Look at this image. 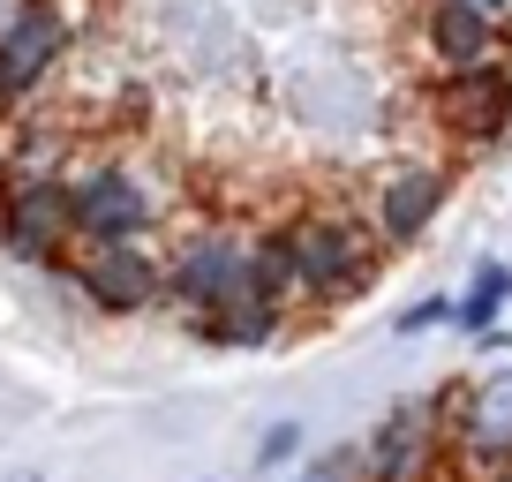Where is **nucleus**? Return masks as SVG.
Instances as JSON below:
<instances>
[{
    "instance_id": "obj_1",
    "label": "nucleus",
    "mask_w": 512,
    "mask_h": 482,
    "mask_svg": "<svg viewBox=\"0 0 512 482\" xmlns=\"http://www.w3.org/2000/svg\"><path fill=\"white\" fill-rule=\"evenodd\" d=\"M279 241H287L294 279H302L309 302H354V294L377 279V249H384V241H369L362 226L339 219V211H309V219H294Z\"/></svg>"
},
{
    "instance_id": "obj_2",
    "label": "nucleus",
    "mask_w": 512,
    "mask_h": 482,
    "mask_svg": "<svg viewBox=\"0 0 512 482\" xmlns=\"http://www.w3.org/2000/svg\"><path fill=\"white\" fill-rule=\"evenodd\" d=\"M166 294H174L181 309H196V324L234 309V302H249L256 294V241L219 234V226H211V234H189L174 249V264H166Z\"/></svg>"
},
{
    "instance_id": "obj_3",
    "label": "nucleus",
    "mask_w": 512,
    "mask_h": 482,
    "mask_svg": "<svg viewBox=\"0 0 512 482\" xmlns=\"http://www.w3.org/2000/svg\"><path fill=\"white\" fill-rule=\"evenodd\" d=\"M68 211H76V234L106 249V241H136L151 226V189L128 166H91L68 181Z\"/></svg>"
},
{
    "instance_id": "obj_4",
    "label": "nucleus",
    "mask_w": 512,
    "mask_h": 482,
    "mask_svg": "<svg viewBox=\"0 0 512 482\" xmlns=\"http://www.w3.org/2000/svg\"><path fill=\"white\" fill-rule=\"evenodd\" d=\"M422 38H430V61L437 76H490L505 68V23L467 8V0H430V16H422Z\"/></svg>"
},
{
    "instance_id": "obj_5",
    "label": "nucleus",
    "mask_w": 512,
    "mask_h": 482,
    "mask_svg": "<svg viewBox=\"0 0 512 482\" xmlns=\"http://www.w3.org/2000/svg\"><path fill=\"white\" fill-rule=\"evenodd\" d=\"M437 430H452V422H437L430 400H400L392 415L377 422V437L362 445L369 482H430V467H437Z\"/></svg>"
},
{
    "instance_id": "obj_6",
    "label": "nucleus",
    "mask_w": 512,
    "mask_h": 482,
    "mask_svg": "<svg viewBox=\"0 0 512 482\" xmlns=\"http://www.w3.org/2000/svg\"><path fill=\"white\" fill-rule=\"evenodd\" d=\"M445 166H392V174L377 181V241L384 249H415L422 234H430V219L445 211Z\"/></svg>"
},
{
    "instance_id": "obj_7",
    "label": "nucleus",
    "mask_w": 512,
    "mask_h": 482,
    "mask_svg": "<svg viewBox=\"0 0 512 482\" xmlns=\"http://www.w3.org/2000/svg\"><path fill=\"white\" fill-rule=\"evenodd\" d=\"M76 234V211H68V181H16L8 196V219H0V241L16 249L23 264L61 257V241Z\"/></svg>"
},
{
    "instance_id": "obj_8",
    "label": "nucleus",
    "mask_w": 512,
    "mask_h": 482,
    "mask_svg": "<svg viewBox=\"0 0 512 482\" xmlns=\"http://www.w3.org/2000/svg\"><path fill=\"white\" fill-rule=\"evenodd\" d=\"M452 445H460L467 460L497 467V475L512 467V370H490V377H475V385L460 392Z\"/></svg>"
},
{
    "instance_id": "obj_9",
    "label": "nucleus",
    "mask_w": 512,
    "mask_h": 482,
    "mask_svg": "<svg viewBox=\"0 0 512 482\" xmlns=\"http://www.w3.org/2000/svg\"><path fill=\"white\" fill-rule=\"evenodd\" d=\"M61 46H68V23L53 16L46 0H31V8H16L0 23V83H8V98L38 91L53 76V61H61Z\"/></svg>"
},
{
    "instance_id": "obj_10",
    "label": "nucleus",
    "mask_w": 512,
    "mask_h": 482,
    "mask_svg": "<svg viewBox=\"0 0 512 482\" xmlns=\"http://www.w3.org/2000/svg\"><path fill=\"white\" fill-rule=\"evenodd\" d=\"M76 287L91 294L98 309H151L166 294V272L136 241H106V249H91V257L76 264Z\"/></svg>"
},
{
    "instance_id": "obj_11",
    "label": "nucleus",
    "mask_w": 512,
    "mask_h": 482,
    "mask_svg": "<svg viewBox=\"0 0 512 482\" xmlns=\"http://www.w3.org/2000/svg\"><path fill=\"white\" fill-rule=\"evenodd\" d=\"M437 113H445V129L467 136V144H497L512 121V68H490V76H452L437 91Z\"/></svg>"
},
{
    "instance_id": "obj_12",
    "label": "nucleus",
    "mask_w": 512,
    "mask_h": 482,
    "mask_svg": "<svg viewBox=\"0 0 512 482\" xmlns=\"http://www.w3.org/2000/svg\"><path fill=\"white\" fill-rule=\"evenodd\" d=\"M505 302H512V272H505L497 257H482L475 279H467V294H460V317H452V324H467V332H490Z\"/></svg>"
},
{
    "instance_id": "obj_13",
    "label": "nucleus",
    "mask_w": 512,
    "mask_h": 482,
    "mask_svg": "<svg viewBox=\"0 0 512 482\" xmlns=\"http://www.w3.org/2000/svg\"><path fill=\"white\" fill-rule=\"evenodd\" d=\"M204 332L219 339V347H264V339L279 332V309L272 302H234V309H219V317H204Z\"/></svg>"
},
{
    "instance_id": "obj_14",
    "label": "nucleus",
    "mask_w": 512,
    "mask_h": 482,
    "mask_svg": "<svg viewBox=\"0 0 512 482\" xmlns=\"http://www.w3.org/2000/svg\"><path fill=\"white\" fill-rule=\"evenodd\" d=\"M302 294V279H294V257H287V241H256V302H272L279 317H287V302Z\"/></svg>"
},
{
    "instance_id": "obj_15",
    "label": "nucleus",
    "mask_w": 512,
    "mask_h": 482,
    "mask_svg": "<svg viewBox=\"0 0 512 482\" xmlns=\"http://www.w3.org/2000/svg\"><path fill=\"white\" fill-rule=\"evenodd\" d=\"M294 482H369V460H362L354 445H332V452H317Z\"/></svg>"
},
{
    "instance_id": "obj_16",
    "label": "nucleus",
    "mask_w": 512,
    "mask_h": 482,
    "mask_svg": "<svg viewBox=\"0 0 512 482\" xmlns=\"http://www.w3.org/2000/svg\"><path fill=\"white\" fill-rule=\"evenodd\" d=\"M452 317H460V302H452V294H430V302L400 309V332H430V324H452Z\"/></svg>"
},
{
    "instance_id": "obj_17",
    "label": "nucleus",
    "mask_w": 512,
    "mask_h": 482,
    "mask_svg": "<svg viewBox=\"0 0 512 482\" xmlns=\"http://www.w3.org/2000/svg\"><path fill=\"white\" fill-rule=\"evenodd\" d=\"M294 445H302V422H272V430H264V445H256V467H279Z\"/></svg>"
},
{
    "instance_id": "obj_18",
    "label": "nucleus",
    "mask_w": 512,
    "mask_h": 482,
    "mask_svg": "<svg viewBox=\"0 0 512 482\" xmlns=\"http://www.w3.org/2000/svg\"><path fill=\"white\" fill-rule=\"evenodd\" d=\"M467 8H482V16H497V23L512 16V0H467Z\"/></svg>"
},
{
    "instance_id": "obj_19",
    "label": "nucleus",
    "mask_w": 512,
    "mask_h": 482,
    "mask_svg": "<svg viewBox=\"0 0 512 482\" xmlns=\"http://www.w3.org/2000/svg\"><path fill=\"white\" fill-rule=\"evenodd\" d=\"M0 106H8V83H0Z\"/></svg>"
},
{
    "instance_id": "obj_20",
    "label": "nucleus",
    "mask_w": 512,
    "mask_h": 482,
    "mask_svg": "<svg viewBox=\"0 0 512 482\" xmlns=\"http://www.w3.org/2000/svg\"><path fill=\"white\" fill-rule=\"evenodd\" d=\"M497 482H512V467H505V475H497Z\"/></svg>"
}]
</instances>
